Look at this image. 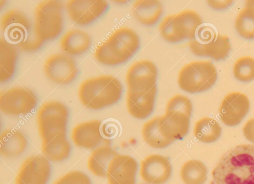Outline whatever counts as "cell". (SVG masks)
<instances>
[{
	"label": "cell",
	"mask_w": 254,
	"mask_h": 184,
	"mask_svg": "<svg viewBox=\"0 0 254 184\" xmlns=\"http://www.w3.org/2000/svg\"><path fill=\"white\" fill-rule=\"evenodd\" d=\"M89 180V178L84 173L72 171L61 177L54 184H81Z\"/></svg>",
	"instance_id": "32"
},
{
	"label": "cell",
	"mask_w": 254,
	"mask_h": 184,
	"mask_svg": "<svg viewBox=\"0 0 254 184\" xmlns=\"http://www.w3.org/2000/svg\"><path fill=\"white\" fill-rule=\"evenodd\" d=\"M207 4L211 8L222 10L228 7L233 2V0H207Z\"/></svg>",
	"instance_id": "35"
},
{
	"label": "cell",
	"mask_w": 254,
	"mask_h": 184,
	"mask_svg": "<svg viewBox=\"0 0 254 184\" xmlns=\"http://www.w3.org/2000/svg\"><path fill=\"white\" fill-rule=\"evenodd\" d=\"M172 166L165 157L153 154L146 157L141 163L140 175L142 179L150 184H163L170 178Z\"/></svg>",
	"instance_id": "17"
},
{
	"label": "cell",
	"mask_w": 254,
	"mask_h": 184,
	"mask_svg": "<svg viewBox=\"0 0 254 184\" xmlns=\"http://www.w3.org/2000/svg\"><path fill=\"white\" fill-rule=\"evenodd\" d=\"M91 42L90 37L87 32L79 29H72L62 36L60 46L64 53L75 56L86 52Z\"/></svg>",
	"instance_id": "21"
},
{
	"label": "cell",
	"mask_w": 254,
	"mask_h": 184,
	"mask_svg": "<svg viewBox=\"0 0 254 184\" xmlns=\"http://www.w3.org/2000/svg\"><path fill=\"white\" fill-rule=\"evenodd\" d=\"M142 134L144 140L153 148H163L172 143L162 136L159 128L158 117L144 124Z\"/></svg>",
	"instance_id": "30"
},
{
	"label": "cell",
	"mask_w": 254,
	"mask_h": 184,
	"mask_svg": "<svg viewBox=\"0 0 254 184\" xmlns=\"http://www.w3.org/2000/svg\"><path fill=\"white\" fill-rule=\"evenodd\" d=\"M218 34L212 26L203 25L198 28L193 39L199 43H205L215 39Z\"/></svg>",
	"instance_id": "33"
},
{
	"label": "cell",
	"mask_w": 254,
	"mask_h": 184,
	"mask_svg": "<svg viewBox=\"0 0 254 184\" xmlns=\"http://www.w3.org/2000/svg\"><path fill=\"white\" fill-rule=\"evenodd\" d=\"M70 150V144L66 136L42 141V153L50 161L61 162L65 160L68 157Z\"/></svg>",
	"instance_id": "26"
},
{
	"label": "cell",
	"mask_w": 254,
	"mask_h": 184,
	"mask_svg": "<svg viewBox=\"0 0 254 184\" xmlns=\"http://www.w3.org/2000/svg\"><path fill=\"white\" fill-rule=\"evenodd\" d=\"M235 27L242 38L254 39V0L247 1L236 17Z\"/></svg>",
	"instance_id": "27"
},
{
	"label": "cell",
	"mask_w": 254,
	"mask_h": 184,
	"mask_svg": "<svg viewBox=\"0 0 254 184\" xmlns=\"http://www.w3.org/2000/svg\"><path fill=\"white\" fill-rule=\"evenodd\" d=\"M82 184H91V181H88V182H87L86 183H83Z\"/></svg>",
	"instance_id": "36"
},
{
	"label": "cell",
	"mask_w": 254,
	"mask_h": 184,
	"mask_svg": "<svg viewBox=\"0 0 254 184\" xmlns=\"http://www.w3.org/2000/svg\"><path fill=\"white\" fill-rule=\"evenodd\" d=\"M0 29L7 42L24 51H36L43 44L35 36L33 23L19 10L12 9L4 13Z\"/></svg>",
	"instance_id": "4"
},
{
	"label": "cell",
	"mask_w": 254,
	"mask_h": 184,
	"mask_svg": "<svg viewBox=\"0 0 254 184\" xmlns=\"http://www.w3.org/2000/svg\"><path fill=\"white\" fill-rule=\"evenodd\" d=\"M217 72L209 61H194L184 65L178 76L179 87L189 93L206 91L215 83Z\"/></svg>",
	"instance_id": "9"
},
{
	"label": "cell",
	"mask_w": 254,
	"mask_h": 184,
	"mask_svg": "<svg viewBox=\"0 0 254 184\" xmlns=\"http://www.w3.org/2000/svg\"><path fill=\"white\" fill-rule=\"evenodd\" d=\"M189 46L195 55L209 57L215 60L224 59L231 49L228 37L219 33L215 39L205 43H199L193 39L190 40Z\"/></svg>",
	"instance_id": "19"
},
{
	"label": "cell",
	"mask_w": 254,
	"mask_h": 184,
	"mask_svg": "<svg viewBox=\"0 0 254 184\" xmlns=\"http://www.w3.org/2000/svg\"><path fill=\"white\" fill-rule=\"evenodd\" d=\"M192 103L187 96L177 94L168 101L165 114L158 117L162 136L172 142L183 138L188 133Z\"/></svg>",
	"instance_id": "5"
},
{
	"label": "cell",
	"mask_w": 254,
	"mask_h": 184,
	"mask_svg": "<svg viewBox=\"0 0 254 184\" xmlns=\"http://www.w3.org/2000/svg\"><path fill=\"white\" fill-rule=\"evenodd\" d=\"M202 24L200 15L193 10H183L177 14L166 16L159 26L161 37L169 43H177L194 38Z\"/></svg>",
	"instance_id": "8"
},
{
	"label": "cell",
	"mask_w": 254,
	"mask_h": 184,
	"mask_svg": "<svg viewBox=\"0 0 254 184\" xmlns=\"http://www.w3.org/2000/svg\"><path fill=\"white\" fill-rule=\"evenodd\" d=\"M123 88L120 81L108 75L88 78L79 85L78 96L81 104L92 110H99L116 103Z\"/></svg>",
	"instance_id": "2"
},
{
	"label": "cell",
	"mask_w": 254,
	"mask_h": 184,
	"mask_svg": "<svg viewBox=\"0 0 254 184\" xmlns=\"http://www.w3.org/2000/svg\"><path fill=\"white\" fill-rule=\"evenodd\" d=\"M51 173L49 161L43 155L27 158L21 166L15 184H46Z\"/></svg>",
	"instance_id": "14"
},
{
	"label": "cell",
	"mask_w": 254,
	"mask_h": 184,
	"mask_svg": "<svg viewBox=\"0 0 254 184\" xmlns=\"http://www.w3.org/2000/svg\"><path fill=\"white\" fill-rule=\"evenodd\" d=\"M18 54L17 47L3 37L0 39V82L9 80L15 72Z\"/></svg>",
	"instance_id": "25"
},
{
	"label": "cell",
	"mask_w": 254,
	"mask_h": 184,
	"mask_svg": "<svg viewBox=\"0 0 254 184\" xmlns=\"http://www.w3.org/2000/svg\"><path fill=\"white\" fill-rule=\"evenodd\" d=\"M212 176L213 184H254V145L239 144L228 150Z\"/></svg>",
	"instance_id": "1"
},
{
	"label": "cell",
	"mask_w": 254,
	"mask_h": 184,
	"mask_svg": "<svg viewBox=\"0 0 254 184\" xmlns=\"http://www.w3.org/2000/svg\"><path fill=\"white\" fill-rule=\"evenodd\" d=\"M27 145V139L20 131L8 129L0 136V153L6 158H13L21 154Z\"/></svg>",
	"instance_id": "22"
},
{
	"label": "cell",
	"mask_w": 254,
	"mask_h": 184,
	"mask_svg": "<svg viewBox=\"0 0 254 184\" xmlns=\"http://www.w3.org/2000/svg\"><path fill=\"white\" fill-rule=\"evenodd\" d=\"M233 73L240 82H249L254 80V58L250 56L238 58L234 64Z\"/></svg>",
	"instance_id": "31"
},
{
	"label": "cell",
	"mask_w": 254,
	"mask_h": 184,
	"mask_svg": "<svg viewBox=\"0 0 254 184\" xmlns=\"http://www.w3.org/2000/svg\"><path fill=\"white\" fill-rule=\"evenodd\" d=\"M157 92V86L147 92L127 91V105L129 114L135 118L143 119L152 113Z\"/></svg>",
	"instance_id": "20"
},
{
	"label": "cell",
	"mask_w": 254,
	"mask_h": 184,
	"mask_svg": "<svg viewBox=\"0 0 254 184\" xmlns=\"http://www.w3.org/2000/svg\"><path fill=\"white\" fill-rule=\"evenodd\" d=\"M222 129L217 121L205 117L198 120L195 124L194 135L200 141L211 143L216 141L220 137Z\"/></svg>",
	"instance_id": "28"
},
{
	"label": "cell",
	"mask_w": 254,
	"mask_h": 184,
	"mask_svg": "<svg viewBox=\"0 0 254 184\" xmlns=\"http://www.w3.org/2000/svg\"><path fill=\"white\" fill-rule=\"evenodd\" d=\"M250 107V100L246 94L238 92H230L223 98L220 105V118L227 126H236L247 115Z\"/></svg>",
	"instance_id": "15"
},
{
	"label": "cell",
	"mask_w": 254,
	"mask_h": 184,
	"mask_svg": "<svg viewBox=\"0 0 254 184\" xmlns=\"http://www.w3.org/2000/svg\"><path fill=\"white\" fill-rule=\"evenodd\" d=\"M68 110L63 103L51 100L44 102L37 113V122L42 141L66 136Z\"/></svg>",
	"instance_id": "7"
},
{
	"label": "cell",
	"mask_w": 254,
	"mask_h": 184,
	"mask_svg": "<svg viewBox=\"0 0 254 184\" xmlns=\"http://www.w3.org/2000/svg\"><path fill=\"white\" fill-rule=\"evenodd\" d=\"M150 184L142 183V184Z\"/></svg>",
	"instance_id": "37"
},
{
	"label": "cell",
	"mask_w": 254,
	"mask_h": 184,
	"mask_svg": "<svg viewBox=\"0 0 254 184\" xmlns=\"http://www.w3.org/2000/svg\"><path fill=\"white\" fill-rule=\"evenodd\" d=\"M242 130L246 138L254 143V118L249 119L246 122Z\"/></svg>",
	"instance_id": "34"
},
{
	"label": "cell",
	"mask_w": 254,
	"mask_h": 184,
	"mask_svg": "<svg viewBox=\"0 0 254 184\" xmlns=\"http://www.w3.org/2000/svg\"><path fill=\"white\" fill-rule=\"evenodd\" d=\"M108 7L104 0H70L65 9L70 19L80 26L87 25L101 16Z\"/></svg>",
	"instance_id": "13"
},
{
	"label": "cell",
	"mask_w": 254,
	"mask_h": 184,
	"mask_svg": "<svg viewBox=\"0 0 254 184\" xmlns=\"http://www.w3.org/2000/svg\"><path fill=\"white\" fill-rule=\"evenodd\" d=\"M101 122L91 120L75 126L71 133L73 143L79 148L91 149L97 147L104 139L101 134Z\"/></svg>",
	"instance_id": "18"
},
{
	"label": "cell",
	"mask_w": 254,
	"mask_h": 184,
	"mask_svg": "<svg viewBox=\"0 0 254 184\" xmlns=\"http://www.w3.org/2000/svg\"><path fill=\"white\" fill-rule=\"evenodd\" d=\"M163 8L161 2L156 0H138L133 4L132 13L141 24L150 26L160 19Z\"/></svg>",
	"instance_id": "23"
},
{
	"label": "cell",
	"mask_w": 254,
	"mask_h": 184,
	"mask_svg": "<svg viewBox=\"0 0 254 184\" xmlns=\"http://www.w3.org/2000/svg\"><path fill=\"white\" fill-rule=\"evenodd\" d=\"M118 154L107 145L100 146L93 150L87 160V168L95 176L106 177L109 165Z\"/></svg>",
	"instance_id": "24"
},
{
	"label": "cell",
	"mask_w": 254,
	"mask_h": 184,
	"mask_svg": "<svg viewBox=\"0 0 254 184\" xmlns=\"http://www.w3.org/2000/svg\"><path fill=\"white\" fill-rule=\"evenodd\" d=\"M37 97L30 89L13 87L0 93V110L5 115L20 116L30 113L37 104Z\"/></svg>",
	"instance_id": "10"
},
{
	"label": "cell",
	"mask_w": 254,
	"mask_h": 184,
	"mask_svg": "<svg viewBox=\"0 0 254 184\" xmlns=\"http://www.w3.org/2000/svg\"><path fill=\"white\" fill-rule=\"evenodd\" d=\"M157 67L152 61L147 59L136 61L126 76L127 91L147 92L157 86Z\"/></svg>",
	"instance_id": "12"
},
{
	"label": "cell",
	"mask_w": 254,
	"mask_h": 184,
	"mask_svg": "<svg viewBox=\"0 0 254 184\" xmlns=\"http://www.w3.org/2000/svg\"><path fill=\"white\" fill-rule=\"evenodd\" d=\"M64 4L60 0L40 2L34 12V31L41 42L52 40L62 32L64 27Z\"/></svg>",
	"instance_id": "6"
},
{
	"label": "cell",
	"mask_w": 254,
	"mask_h": 184,
	"mask_svg": "<svg viewBox=\"0 0 254 184\" xmlns=\"http://www.w3.org/2000/svg\"><path fill=\"white\" fill-rule=\"evenodd\" d=\"M180 176L185 184H203L207 179V168L201 161L190 160L182 166Z\"/></svg>",
	"instance_id": "29"
},
{
	"label": "cell",
	"mask_w": 254,
	"mask_h": 184,
	"mask_svg": "<svg viewBox=\"0 0 254 184\" xmlns=\"http://www.w3.org/2000/svg\"><path fill=\"white\" fill-rule=\"evenodd\" d=\"M139 38L132 29L121 27L95 49L94 57L99 63L108 66L122 64L128 60L139 46Z\"/></svg>",
	"instance_id": "3"
},
{
	"label": "cell",
	"mask_w": 254,
	"mask_h": 184,
	"mask_svg": "<svg viewBox=\"0 0 254 184\" xmlns=\"http://www.w3.org/2000/svg\"><path fill=\"white\" fill-rule=\"evenodd\" d=\"M137 163L132 157L117 155L110 162L106 174L109 184H135Z\"/></svg>",
	"instance_id": "16"
},
{
	"label": "cell",
	"mask_w": 254,
	"mask_h": 184,
	"mask_svg": "<svg viewBox=\"0 0 254 184\" xmlns=\"http://www.w3.org/2000/svg\"><path fill=\"white\" fill-rule=\"evenodd\" d=\"M43 70L49 80L61 85L71 83L78 73L74 59L64 53H55L49 56L44 63Z\"/></svg>",
	"instance_id": "11"
}]
</instances>
